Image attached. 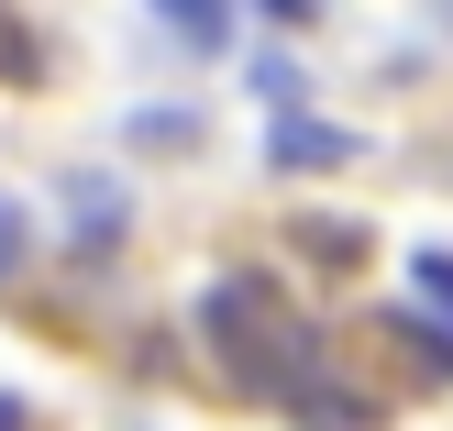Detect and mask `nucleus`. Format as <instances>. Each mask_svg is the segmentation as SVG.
Returning <instances> with one entry per match:
<instances>
[{
    "label": "nucleus",
    "mask_w": 453,
    "mask_h": 431,
    "mask_svg": "<svg viewBox=\"0 0 453 431\" xmlns=\"http://www.w3.org/2000/svg\"><path fill=\"white\" fill-rule=\"evenodd\" d=\"M199 343L221 354V376H233V388L277 398V410L310 388V376H321V332H310L299 310L277 299V277H255V266L199 288Z\"/></svg>",
    "instance_id": "obj_1"
},
{
    "label": "nucleus",
    "mask_w": 453,
    "mask_h": 431,
    "mask_svg": "<svg viewBox=\"0 0 453 431\" xmlns=\"http://www.w3.org/2000/svg\"><path fill=\"white\" fill-rule=\"evenodd\" d=\"M265 155H277V177H321V166H354V133L321 122V111H277V133H265Z\"/></svg>",
    "instance_id": "obj_2"
},
{
    "label": "nucleus",
    "mask_w": 453,
    "mask_h": 431,
    "mask_svg": "<svg viewBox=\"0 0 453 431\" xmlns=\"http://www.w3.org/2000/svg\"><path fill=\"white\" fill-rule=\"evenodd\" d=\"M66 221H78V255H111L133 211H122V189H111V177H88V166H78V177H66Z\"/></svg>",
    "instance_id": "obj_3"
},
{
    "label": "nucleus",
    "mask_w": 453,
    "mask_h": 431,
    "mask_svg": "<svg viewBox=\"0 0 453 431\" xmlns=\"http://www.w3.org/2000/svg\"><path fill=\"white\" fill-rule=\"evenodd\" d=\"M288 420H299V431H376V410L354 388H332V376H310V388L288 398Z\"/></svg>",
    "instance_id": "obj_4"
},
{
    "label": "nucleus",
    "mask_w": 453,
    "mask_h": 431,
    "mask_svg": "<svg viewBox=\"0 0 453 431\" xmlns=\"http://www.w3.org/2000/svg\"><path fill=\"white\" fill-rule=\"evenodd\" d=\"M155 22H166L188 56H221V44H233V0H155Z\"/></svg>",
    "instance_id": "obj_5"
},
{
    "label": "nucleus",
    "mask_w": 453,
    "mask_h": 431,
    "mask_svg": "<svg viewBox=\"0 0 453 431\" xmlns=\"http://www.w3.org/2000/svg\"><path fill=\"white\" fill-rule=\"evenodd\" d=\"M398 354H410L420 376H453V332H442V321H420V299L398 310Z\"/></svg>",
    "instance_id": "obj_6"
},
{
    "label": "nucleus",
    "mask_w": 453,
    "mask_h": 431,
    "mask_svg": "<svg viewBox=\"0 0 453 431\" xmlns=\"http://www.w3.org/2000/svg\"><path fill=\"white\" fill-rule=\"evenodd\" d=\"M299 255L310 266H365V221H299Z\"/></svg>",
    "instance_id": "obj_7"
},
{
    "label": "nucleus",
    "mask_w": 453,
    "mask_h": 431,
    "mask_svg": "<svg viewBox=\"0 0 453 431\" xmlns=\"http://www.w3.org/2000/svg\"><path fill=\"white\" fill-rule=\"evenodd\" d=\"M133 144H144V155H188L199 144V111H133Z\"/></svg>",
    "instance_id": "obj_8"
},
{
    "label": "nucleus",
    "mask_w": 453,
    "mask_h": 431,
    "mask_svg": "<svg viewBox=\"0 0 453 431\" xmlns=\"http://www.w3.org/2000/svg\"><path fill=\"white\" fill-rule=\"evenodd\" d=\"M0 78H12V89H34V78H44V44L22 34L12 12H0Z\"/></svg>",
    "instance_id": "obj_9"
},
{
    "label": "nucleus",
    "mask_w": 453,
    "mask_h": 431,
    "mask_svg": "<svg viewBox=\"0 0 453 431\" xmlns=\"http://www.w3.org/2000/svg\"><path fill=\"white\" fill-rule=\"evenodd\" d=\"M410 299H432V321L453 332V255H420L410 266Z\"/></svg>",
    "instance_id": "obj_10"
},
{
    "label": "nucleus",
    "mask_w": 453,
    "mask_h": 431,
    "mask_svg": "<svg viewBox=\"0 0 453 431\" xmlns=\"http://www.w3.org/2000/svg\"><path fill=\"white\" fill-rule=\"evenodd\" d=\"M22 255H34V211H22V199H0V288L22 277Z\"/></svg>",
    "instance_id": "obj_11"
},
{
    "label": "nucleus",
    "mask_w": 453,
    "mask_h": 431,
    "mask_svg": "<svg viewBox=\"0 0 453 431\" xmlns=\"http://www.w3.org/2000/svg\"><path fill=\"white\" fill-rule=\"evenodd\" d=\"M0 431H34V410H22V398H12V388H0Z\"/></svg>",
    "instance_id": "obj_12"
},
{
    "label": "nucleus",
    "mask_w": 453,
    "mask_h": 431,
    "mask_svg": "<svg viewBox=\"0 0 453 431\" xmlns=\"http://www.w3.org/2000/svg\"><path fill=\"white\" fill-rule=\"evenodd\" d=\"M420 12H432V34H453V0H420Z\"/></svg>",
    "instance_id": "obj_13"
}]
</instances>
